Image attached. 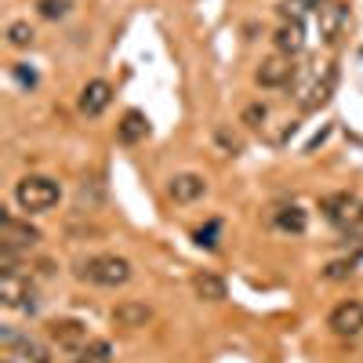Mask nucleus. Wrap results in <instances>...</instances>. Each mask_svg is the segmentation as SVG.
<instances>
[{
    "mask_svg": "<svg viewBox=\"0 0 363 363\" xmlns=\"http://www.w3.org/2000/svg\"><path fill=\"white\" fill-rule=\"evenodd\" d=\"M338 87V62L335 58H323V62H309L294 77V102L301 113H316L320 106L330 102Z\"/></svg>",
    "mask_w": 363,
    "mask_h": 363,
    "instance_id": "1",
    "label": "nucleus"
},
{
    "mask_svg": "<svg viewBox=\"0 0 363 363\" xmlns=\"http://www.w3.org/2000/svg\"><path fill=\"white\" fill-rule=\"evenodd\" d=\"M320 211H323V218L327 225L342 233V236H363V200L349 189H338V193H327L320 200Z\"/></svg>",
    "mask_w": 363,
    "mask_h": 363,
    "instance_id": "2",
    "label": "nucleus"
},
{
    "mask_svg": "<svg viewBox=\"0 0 363 363\" xmlns=\"http://www.w3.org/2000/svg\"><path fill=\"white\" fill-rule=\"evenodd\" d=\"M11 196L26 215H48V211L58 207V200H62V186L48 174H26V178L15 182Z\"/></svg>",
    "mask_w": 363,
    "mask_h": 363,
    "instance_id": "3",
    "label": "nucleus"
},
{
    "mask_svg": "<svg viewBox=\"0 0 363 363\" xmlns=\"http://www.w3.org/2000/svg\"><path fill=\"white\" fill-rule=\"evenodd\" d=\"M77 277L95 287H124L131 280V262L120 255H91L77 262Z\"/></svg>",
    "mask_w": 363,
    "mask_h": 363,
    "instance_id": "4",
    "label": "nucleus"
},
{
    "mask_svg": "<svg viewBox=\"0 0 363 363\" xmlns=\"http://www.w3.org/2000/svg\"><path fill=\"white\" fill-rule=\"evenodd\" d=\"M309 26H313L320 44H338V37L349 26V4L345 0H316V11H313Z\"/></svg>",
    "mask_w": 363,
    "mask_h": 363,
    "instance_id": "5",
    "label": "nucleus"
},
{
    "mask_svg": "<svg viewBox=\"0 0 363 363\" xmlns=\"http://www.w3.org/2000/svg\"><path fill=\"white\" fill-rule=\"evenodd\" d=\"M44 330H48V342L58 345V349H66V352H80L91 342L87 323L77 320V316H55V320L44 323Z\"/></svg>",
    "mask_w": 363,
    "mask_h": 363,
    "instance_id": "6",
    "label": "nucleus"
},
{
    "mask_svg": "<svg viewBox=\"0 0 363 363\" xmlns=\"http://www.w3.org/2000/svg\"><path fill=\"white\" fill-rule=\"evenodd\" d=\"M294 77H298V66H294V58H287V55H269V58H262V66L255 69L258 87H269V91L291 87Z\"/></svg>",
    "mask_w": 363,
    "mask_h": 363,
    "instance_id": "7",
    "label": "nucleus"
},
{
    "mask_svg": "<svg viewBox=\"0 0 363 363\" xmlns=\"http://www.w3.org/2000/svg\"><path fill=\"white\" fill-rule=\"evenodd\" d=\"M327 327L335 330L338 338H356V335H363V301H356V298L338 301V306L327 313Z\"/></svg>",
    "mask_w": 363,
    "mask_h": 363,
    "instance_id": "8",
    "label": "nucleus"
},
{
    "mask_svg": "<svg viewBox=\"0 0 363 363\" xmlns=\"http://www.w3.org/2000/svg\"><path fill=\"white\" fill-rule=\"evenodd\" d=\"M167 196L174 203H196L207 196V178L196 174V171H178L167 178Z\"/></svg>",
    "mask_w": 363,
    "mask_h": 363,
    "instance_id": "9",
    "label": "nucleus"
},
{
    "mask_svg": "<svg viewBox=\"0 0 363 363\" xmlns=\"http://www.w3.org/2000/svg\"><path fill=\"white\" fill-rule=\"evenodd\" d=\"M0 298H4L8 309H18V313H33V309H37V291L29 287V280H22L18 272H4Z\"/></svg>",
    "mask_w": 363,
    "mask_h": 363,
    "instance_id": "10",
    "label": "nucleus"
},
{
    "mask_svg": "<svg viewBox=\"0 0 363 363\" xmlns=\"http://www.w3.org/2000/svg\"><path fill=\"white\" fill-rule=\"evenodd\" d=\"M109 102H113V84L109 80H87L84 87H80V95H77V109H80V116H102L106 109H109Z\"/></svg>",
    "mask_w": 363,
    "mask_h": 363,
    "instance_id": "11",
    "label": "nucleus"
},
{
    "mask_svg": "<svg viewBox=\"0 0 363 363\" xmlns=\"http://www.w3.org/2000/svg\"><path fill=\"white\" fill-rule=\"evenodd\" d=\"M40 240H44V233L37 225H29V222H22L15 215H4V247H11V251H33V247H40Z\"/></svg>",
    "mask_w": 363,
    "mask_h": 363,
    "instance_id": "12",
    "label": "nucleus"
},
{
    "mask_svg": "<svg viewBox=\"0 0 363 363\" xmlns=\"http://www.w3.org/2000/svg\"><path fill=\"white\" fill-rule=\"evenodd\" d=\"M109 320H113V327H120V330H142L145 323H153V306L128 298V301H120V306H113Z\"/></svg>",
    "mask_w": 363,
    "mask_h": 363,
    "instance_id": "13",
    "label": "nucleus"
},
{
    "mask_svg": "<svg viewBox=\"0 0 363 363\" xmlns=\"http://www.w3.org/2000/svg\"><path fill=\"white\" fill-rule=\"evenodd\" d=\"M306 26L298 22H280L277 29H272V48H277V55H287V58H298L301 51H306Z\"/></svg>",
    "mask_w": 363,
    "mask_h": 363,
    "instance_id": "14",
    "label": "nucleus"
},
{
    "mask_svg": "<svg viewBox=\"0 0 363 363\" xmlns=\"http://www.w3.org/2000/svg\"><path fill=\"white\" fill-rule=\"evenodd\" d=\"M272 225H277L280 233L287 236H301L309 229V211L306 207H298V203H280V207H272Z\"/></svg>",
    "mask_w": 363,
    "mask_h": 363,
    "instance_id": "15",
    "label": "nucleus"
},
{
    "mask_svg": "<svg viewBox=\"0 0 363 363\" xmlns=\"http://www.w3.org/2000/svg\"><path fill=\"white\" fill-rule=\"evenodd\" d=\"M145 135H149V120H145L138 109H128L124 120L116 124V138L124 142V145H135V142H142Z\"/></svg>",
    "mask_w": 363,
    "mask_h": 363,
    "instance_id": "16",
    "label": "nucleus"
},
{
    "mask_svg": "<svg viewBox=\"0 0 363 363\" xmlns=\"http://www.w3.org/2000/svg\"><path fill=\"white\" fill-rule=\"evenodd\" d=\"M193 291H196V298L200 301H225V280L222 277H215V272H196V277H193Z\"/></svg>",
    "mask_w": 363,
    "mask_h": 363,
    "instance_id": "17",
    "label": "nucleus"
},
{
    "mask_svg": "<svg viewBox=\"0 0 363 363\" xmlns=\"http://www.w3.org/2000/svg\"><path fill=\"white\" fill-rule=\"evenodd\" d=\"M113 356H116V352H113V342H106V338H91L73 359H77V363H113Z\"/></svg>",
    "mask_w": 363,
    "mask_h": 363,
    "instance_id": "18",
    "label": "nucleus"
},
{
    "mask_svg": "<svg viewBox=\"0 0 363 363\" xmlns=\"http://www.w3.org/2000/svg\"><path fill=\"white\" fill-rule=\"evenodd\" d=\"M313 11H316V0H284V4H280V22L309 26Z\"/></svg>",
    "mask_w": 363,
    "mask_h": 363,
    "instance_id": "19",
    "label": "nucleus"
},
{
    "mask_svg": "<svg viewBox=\"0 0 363 363\" xmlns=\"http://www.w3.org/2000/svg\"><path fill=\"white\" fill-rule=\"evenodd\" d=\"M211 138H215L218 153H225V157H240V153H244V138H240L233 128H225V124H218Z\"/></svg>",
    "mask_w": 363,
    "mask_h": 363,
    "instance_id": "20",
    "label": "nucleus"
},
{
    "mask_svg": "<svg viewBox=\"0 0 363 363\" xmlns=\"http://www.w3.org/2000/svg\"><path fill=\"white\" fill-rule=\"evenodd\" d=\"M26 363H51V352H48V345H40V342H33V338H15V345H11Z\"/></svg>",
    "mask_w": 363,
    "mask_h": 363,
    "instance_id": "21",
    "label": "nucleus"
},
{
    "mask_svg": "<svg viewBox=\"0 0 363 363\" xmlns=\"http://www.w3.org/2000/svg\"><path fill=\"white\" fill-rule=\"evenodd\" d=\"M8 44L18 48V51H22V48H33V44H37V29L29 26V22H22V18L11 22V26H8Z\"/></svg>",
    "mask_w": 363,
    "mask_h": 363,
    "instance_id": "22",
    "label": "nucleus"
},
{
    "mask_svg": "<svg viewBox=\"0 0 363 363\" xmlns=\"http://www.w3.org/2000/svg\"><path fill=\"white\" fill-rule=\"evenodd\" d=\"M269 106L265 102H251V106H244V113H240V124L244 128H251V131H265L269 124Z\"/></svg>",
    "mask_w": 363,
    "mask_h": 363,
    "instance_id": "23",
    "label": "nucleus"
},
{
    "mask_svg": "<svg viewBox=\"0 0 363 363\" xmlns=\"http://www.w3.org/2000/svg\"><path fill=\"white\" fill-rule=\"evenodd\" d=\"M73 11V0H37V15L48 22H58Z\"/></svg>",
    "mask_w": 363,
    "mask_h": 363,
    "instance_id": "24",
    "label": "nucleus"
},
{
    "mask_svg": "<svg viewBox=\"0 0 363 363\" xmlns=\"http://www.w3.org/2000/svg\"><path fill=\"white\" fill-rule=\"evenodd\" d=\"M352 269H356L352 258H349V262H330V265L323 269V280H345V277H352Z\"/></svg>",
    "mask_w": 363,
    "mask_h": 363,
    "instance_id": "25",
    "label": "nucleus"
},
{
    "mask_svg": "<svg viewBox=\"0 0 363 363\" xmlns=\"http://www.w3.org/2000/svg\"><path fill=\"white\" fill-rule=\"evenodd\" d=\"M11 73H15V80H18L22 87H33V84H37V73L29 69L26 62H15V66H11Z\"/></svg>",
    "mask_w": 363,
    "mask_h": 363,
    "instance_id": "26",
    "label": "nucleus"
},
{
    "mask_svg": "<svg viewBox=\"0 0 363 363\" xmlns=\"http://www.w3.org/2000/svg\"><path fill=\"white\" fill-rule=\"evenodd\" d=\"M215 236H218V222H211L207 229H196V244H200V247H215V244H218Z\"/></svg>",
    "mask_w": 363,
    "mask_h": 363,
    "instance_id": "27",
    "label": "nucleus"
},
{
    "mask_svg": "<svg viewBox=\"0 0 363 363\" xmlns=\"http://www.w3.org/2000/svg\"><path fill=\"white\" fill-rule=\"evenodd\" d=\"M8 363H11V359H8Z\"/></svg>",
    "mask_w": 363,
    "mask_h": 363,
    "instance_id": "28",
    "label": "nucleus"
}]
</instances>
